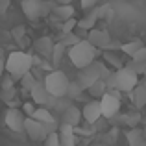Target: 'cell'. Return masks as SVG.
<instances>
[{
	"mask_svg": "<svg viewBox=\"0 0 146 146\" xmlns=\"http://www.w3.org/2000/svg\"><path fill=\"white\" fill-rule=\"evenodd\" d=\"M107 91H118V93H129L133 87L139 83V74H135L133 70H129L128 67H120L111 70L109 78L106 80Z\"/></svg>",
	"mask_w": 146,
	"mask_h": 146,
	"instance_id": "cell-1",
	"label": "cell"
},
{
	"mask_svg": "<svg viewBox=\"0 0 146 146\" xmlns=\"http://www.w3.org/2000/svg\"><path fill=\"white\" fill-rule=\"evenodd\" d=\"M32 65H33V57L26 52H11L6 59V72L9 74V78L13 82H19L22 76L26 74L28 70H32Z\"/></svg>",
	"mask_w": 146,
	"mask_h": 146,
	"instance_id": "cell-2",
	"label": "cell"
},
{
	"mask_svg": "<svg viewBox=\"0 0 146 146\" xmlns=\"http://www.w3.org/2000/svg\"><path fill=\"white\" fill-rule=\"evenodd\" d=\"M109 74H111L109 67H107L106 63H100V61L94 59L91 65L80 68L76 82L80 83V87H82L83 91H87L94 82H96V80H107V78H109Z\"/></svg>",
	"mask_w": 146,
	"mask_h": 146,
	"instance_id": "cell-3",
	"label": "cell"
},
{
	"mask_svg": "<svg viewBox=\"0 0 146 146\" xmlns=\"http://www.w3.org/2000/svg\"><path fill=\"white\" fill-rule=\"evenodd\" d=\"M96 54H98V50L87 39L85 41L80 39L76 44L68 46V59H70V63L74 65L76 68H83V67H87V65H91L96 59Z\"/></svg>",
	"mask_w": 146,
	"mask_h": 146,
	"instance_id": "cell-4",
	"label": "cell"
},
{
	"mask_svg": "<svg viewBox=\"0 0 146 146\" xmlns=\"http://www.w3.org/2000/svg\"><path fill=\"white\" fill-rule=\"evenodd\" d=\"M56 6H57L56 0L54 2H48V0H22L21 2L22 13L26 15L28 21H37V19L46 17Z\"/></svg>",
	"mask_w": 146,
	"mask_h": 146,
	"instance_id": "cell-5",
	"label": "cell"
},
{
	"mask_svg": "<svg viewBox=\"0 0 146 146\" xmlns=\"http://www.w3.org/2000/svg\"><path fill=\"white\" fill-rule=\"evenodd\" d=\"M43 82H44V87H46L50 96H54V98L67 96V87H68V82H70V80L67 78L65 72L54 70V72H50Z\"/></svg>",
	"mask_w": 146,
	"mask_h": 146,
	"instance_id": "cell-6",
	"label": "cell"
},
{
	"mask_svg": "<svg viewBox=\"0 0 146 146\" xmlns=\"http://www.w3.org/2000/svg\"><path fill=\"white\" fill-rule=\"evenodd\" d=\"M100 102V111H102V117L106 118H113L115 115L120 111V94L118 91H106L102 96L98 98Z\"/></svg>",
	"mask_w": 146,
	"mask_h": 146,
	"instance_id": "cell-7",
	"label": "cell"
},
{
	"mask_svg": "<svg viewBox=\"0 0 146 146\" xmlns=\"http://www.w3.org/2000/svg\"><path fill=\"white\" fill-rule=\"evenodd\" d=\"M24 133L30 137L32 141H44V137L48 135L46 129H44V124L39 120H35V118L32 117H26L24 118Z\"/></svg>",
	"mask_w": 146,
	"mask_h": 146,
	"instance_id": "cell-8",
	"label": "cell"
},
{
	"mask_svg": "<svg viewBox=\"0 0 146 146\" xmlns=\"http://www.w3.org/2000/svg\"><path fill=\"white\" fill-rule=\"evenodd\" d=\"M24 113H22L19 107H9V109L6 111V117H4V120H6V126L11 129V131H24Z\"/></svg>",
	"mask_w": 146,
	"mask_h": 146,
	"instance_id": "cell-9",
	"label": "cell"
},
{
	"mask_svg": "<svg viewBox=\"0 0 146 146\" xmlns=\"http://www.w3.org/2000/svg\"><path fill=\"white\" fill-rule=\"evenodd\" d=\"M87 41L93 44L96 50H107L111 43V37L106 30H100V28H93L89 30V35H87Z\"/></svg>",
	"mask_w": 146,
	"mask_h": 146,
	"instance_id": "cell-10",
	"label": "cell"
},
{
	"mask_svg": "<svg viewBox=\"0 0 146 146\" xmlns=\"http://www.w3.org/2000/svg\"><path fill=\"white\" fill-rule=\"evenodd\" d=\"M100 117H102V111H100V102L96 98H94L93 102L85 104V107L82 109V118L87 124H96Z\"/></svg>",
	"mask_w": 146,
	"mask_h": 146,
	"instance_id": "cell-11",
	"label": "cell"
},
{
	"mask_svg": "<svg viewBox=\"0 0 146 146\" xmlns=\"http://www.w3.org/2000/svg\"><path fill=\"white\" fill-rule=\"evenodd\" d=\"M30 96L35 104H39V106H46L48 100H50V94L46 91V87H44V82L43 80H37L35 83H33V87L30 89Z\"/></svg>",
	"mask_w": 146,
	"mask_h": 146,
	"instance_id": "cell-12",
	"label": "cell"
},
{
	"mask_svg": "<svg viewBox=\"0 0 146 146\" xmlns=\"http://www.w3.org/2000/svg\"><path fill=\"white\" fill-rule=\"evenodd\" d=\"M57 133H59V144L61 146H76V131L72 126L61 124Z\"/></svg>",
	"mask_w": 146,
	"mask_h": 146,
	"instance_id": "cell-13",
	"label": "cell"
},
{
	"mask_svg": "<svg viewBox=\"0 0 146 146\" xmlns=\"http://www.w3.org/2000/svg\"><path fill=\"white\" fill-rule=\"evenodd\" d=\"M80 122H82V111L76 106H68L63 113V124H68L72 128H78Z\"/></svg>",
	"mask_w": 146,
	"mask_h": 146,
	"instance_id": "cell-14",
	"label": "cell"
},
{
	"mask_svg": "<svg viewBox=\"0 0 146 146\" xmlns=\"http://www.w3.org/2000/svg\"><path fill=\"white\" fill-rule=\"evenodd\" d=\"M129 96H131L133 104H135L139 109L144 107L146 106V87H144V83H137V85L129 91Z\"/></svg>",
	"mask_w": 146,
	"mask_h": 146,
	"instance_id": "cell-15",
	"label": "cell"
},
{
	"mask_svg": "<svg viewBox=\"0 0 146 146\" xmlns=\"http://www.w3.org/2000/svg\"><path fill=\"white\" fill-rule=\"evenodd\" d=\"M52 13L56 15L57 19H59V21H67V19H70V17H74V6H72V4H57L56 7H54L52 9Z\"/></svg>",
	"mask_w": 146,
	"mask_h": 146,
	"instance_id": "cell-16",
	"label": "cell"
},
{
	"mask_svg": "<svg viewBox=\"0 0 146 146\" xmlns=\"http://www.w3.org/2000/svg\"><path fill=\"white\" fill-rule=\"evenodd\" d=\"M126 139H128V144L129 146H141L146 141V137H144L143 129H139L135 126V128H131L128 133H126Z\"/></svg>",
	"mask_w": 146,
	"mask_h": 146,
	"instance_id": "cell-17",
	"label": "cell"
},
{
	"mask_svg": "<svg viewBox=\"0 0 146 146\" xmlns=\"http://www.w3.org/2000/svg\"><path fill=\"white\" fill-rule=\"evenodd\" d=\"M32 118H35V120H39V122H43V124H52V122H56V118L52 117V113L46 109L44 106H41V107H37L35 111H33L32 115H30Z\"/></svg>",
	"mask_w": 146,
	"mask_h": 146,
	"instance_id": "cell-18",
	"label": "cell"
},
{
	"mask_svg": "<svg viewBox=\"0 0 146 146\" xmlns=\"http://www.w3.org/2000/svg\"><path fill=\"white\" fill-rule=\"evenodd\" d=\"M52 46H54V43H52L50 37H39V39L35 41V50L41 54V56H44V57H50Z\"/></svg>",
	"mask_w": 146,
	"mask_h": 146,
	"instance_id": "cell-19",
	"label": "cell"
},
{
	"mask_svg": "<svg viewBox=\"0 0 146 146\" xmlns=\"http://www.w3.org/2000/svg\"><path fill=\"white\" fill-rule=\"evenodd\" d=\"M96 21H98V9H94V11H91V13H87L85 17L82 19V21H78V28H82V30H93L94 28V24H96Z\"/></svg>",
	"mask_w": 146,
	"mask_h": 146,
	"instance_id": "cell-20",
	"label": "cell"
},
{
	"mask_svg": "<svg viewBox=\"0 0 146 146\" xmlns=\"http://www.w3.org/2000/svg\"><path fill=\"white\" fill-rule=\"evenodd\" d=\"M143 46H144V44H143V41L135 37V39L128 41V43H122V44H120V52H124L126 56H129V57H131L133 54L137 52V50H139V48H143Z\"/></svg>",
	"mask_w": 146,
	"mask_h": 146,
	"instance_id": "cell-21",
	"label": "cell"
},
{
	"mask_svg": "<svg viewBox=\"0 0 146 146\" xmlns=\"http://www.w3.org/2000/svg\"><path fill=\"white\" fill-rule=\"evenodd\" d=\"M87 91H89V94H91L93 98H96V100H98V98L107 91V83H106V80H96V82H94Z\"/></svg>",
	"mask_w": 146,
	"mask_h": 146,
	"instance_id": "cell-22",
	"label": "cell"
},
{
	"mask_svg": "<svg viewBox=\"0 0 146 146\" xmlns=\"http://www.w3.org/2000/svg\"><path fill=\"white\" fill-rule=\"evenodd\" d=\"M65 50H67V46H65L61 41H59V43H54V46H52V54H50V59H52V63H54V65H59V61L63 59Z\"/></svg>",
	"mask_w": 146,
	"mask_h": 146,
	"instance_id": "cell-23",
	"label": "cell"
},
{
	"mask_svg": "<svg viewBox=\"0 0 146 146\" xmlns=\"http://www.w3.org/2000/svg\"><path fill=\"white\" fill-rule=\"evenodd\" d=\"M102 57L106 59V63H109L113 68H120V67H124V65H122V61H120V57H117L113 52H111V50H104V56H102Z\"/></svg>",
	"mask_w": 146,
	"mask_h": 146,
	"instance_id": "cell-24",
	"label": "cell"
},
{
	"mask_svg": "<svg viewBox=\"0 0 146 146\" xmlns=\"http://www.w3.org/2000/svg\"><path fill=\"white\" fill-rule=\"evenodd\" d=\"M83 93V89L80 87V83L76 82V80H72V82H68V87H67V96L70 98H80Z\"/></svg>",
	"mask_w": 146,
	"mask_h": 146,
	"instance_id": "cell-25",
	"label": "cell"
},
{
	"mask_svg": "<svg viewBox=\"0 0 146 146\" xmlns=\"http://www.w3.org/2000/svg\"><path fill=\"white\" fill-rule=\"evenodd\" d=\"M19 82L22 83V87H24V91H26V93H30V89H32V87H33V83L37 82V78L32 74V70H28V72H26V74L22 76L21 80H19Z\"/></svg>",
	"mask_w": 146,
	"mask_h": 146,
	"instance_id": "cell-26",
	"label": "cell"
},
{
	"mask_svg": "<svg viewBox=\"0 0 146 146\" xmlns=\"http://www.w3.org/2000/svg\"><path fill=\"white\" fill-rule=\"evenodd\" d=\"M126 67H128L129 70H133L135 74H146V63L144 61H133L131 59Z\"/></svg>",
	"mask_w": 146,
	"mask_h": 146,
	"instance_id": "cell-27",
	"label": "cell"
},
{
	"mask_svg": "<svg viewBox=\"0 0 146 146\" xmlns=\"http://www.w3.org/2000/svg\"><path fill=\"white\" fill-rule=\"evenodd\" d=\"M43 144L44 146H61L59 144V133H57V131H50L48 135L44 137Z\"/></svg>",
	"mask_w": 146,
	"mask_h": 146,
	"instance_id": "cell-28",
	"label": "cell"
},
{
	"mask_svg": "<svg viewBox=\"0 0 146 146\" xmlns=\"http://www.w3.org/2000/svg\"><path fill=\"white\" fill-rule=\"evenodd\" d=\"M78 41H80V37L78 35H76V33H65V35H63V39H61V43H63L65 44V46H72V44H76V43H78Z\"/></svg>",
	"mask_w": 146,
	"mask_h": 146,
	"instance_id": "cell-29",
	"label": "cell"
},
{
	"mask_svg": "<svg viewBox=\"0 0 146 146\" xmlns=\"http://www.w3.org/2000/svg\"><path fill=\"white\" fill-rule=\"evenodd\" d=\"M139 120H141V115L139 113H129V115H126V124H128L129 128H135V126L139 124Z\"/></svg>",
	"mask_w": 146,
	"mask_h": 146,
	"instance_id": "cell-30",
	"label": "cell"
},
{
	"mask_svg": "<svg viewBox=\"0 0 146 146\" xmlns=\"http://www.w3.org/2000/svg\"><path fill=\"white\" fill-rule=\"evenodd\" d=\"M76 24H78V21H76L74 17L67 19V21H65V26H63V33H70L72 30L76 28Z\"/></svg>",
	"mask_w": 146,
	"mask_h": 146,
	"instance_id": "cell-31",
	"label": "cell"
},
{
	"mask_svg": "<svg viewBox=\"0 0 146 146\" xmlns=\"http://www.w3.org/2000/svg\"><path fill=\"white\" fill-rule=\"evenodd\" d=\"M131 59H133V61H144V63H146V46H143V48L137 50V52L131 56Z\"/></svg>",
	"mask_w": 146,
	"mask_h": 146,
	"instance_id": "cell-32",
	"label": "cell"
},
{
	"mask_svg": "<svg viewBox=\"0 0 146 146\" xmlns=\"http://www.w3.org/2000/svg\"><path fill=\"white\" fill-rule=\"evenodd\" d=\"M80 4H82V9L89 11V9H93V7L98 4V0H80Z\"/></svg>",
	"mask_w": 146,
	"mask_h": 146,
	"instance_id": "cell-33",
	"label": "cell"
},
{
	"mask_svg": "<svg viewBox=\"0 0 146 146\" xmlns=\"http://www.w3.org/2000/svg\"><path fill=\"white\" fill-rule=\"evenodd\" d=\"M33 111H35V107L32 106V102H24V104H22V113H24V115H28V117H30Z\"/></svg>",
	"mask_w": 146,
	"mask_h": 146,
	"instance_id": "cell-34",
	"label": "cell"
},
{
	"mask_svg": "<svg viewBox=\"0 0 146 146\" xmlns=\"http://www.w3.org/2000/svg\"><path fill=\"white\" fill-rule=\"evenodd\" d=\"M9 4H11V0H0V13H6Z\"/></svg>",
	"mask_w": 146,
	"mask_h": 146,
	"instance_id": "cell-35",
	"label": "cell"
},
{
	"mask_svg": "<svg viewBox=\"0 0 146 146\" xmlns=\"http://www.w3.org/2000/svg\"><path fill=\"white\" fill-rule=\"evenodd\" d=\"M4 70H6V61L0 57V76H2V72H4Z\"/></svg>",
	"mask_w": 146,
	"mask_h": 146,
	"instance_id": "cell-36",
	"label": "cell"
},
{
	"mask_svg": "<svg viewBox=\"0 0 146 146\" xmlns=\"http://www.w3.org/2000/svg\"><path fill=\"white\" fill-rule=\"evenodd\" d=\"M56 4H72V0H56Z\"/></svg>",
	"mask_w": 146,
	"mask_h": 146,
	"instance_id": "cell-37",
	"label": "cell"
},
{
	"mask_svg": "<svg viewBox=\"0 0 146 146\" xmlns=\"http://www.w3.org/2000/svg\"><path fill=\"white\" fill-rule=\"evenodd\" d=\"M141 146H146V141H144V143H143V144H141Z\"/></svg>",
	"mask_w": 146,
	"mask_h": 146,
	"instance_id": "cell-38",
	"label": "cell"
},
{
	"mask_svg": "<svg viewBox=\"0 0 146 146\" xmlns=\"http://www.w3.org/2000/svg\"><path fill=\"white\" fill-rule=\"evenodd\" d=\"M144 87H146V80H144Z\"/></svg>",
	"mask_w": 146,
	"mask_h": 146,
	"instance_id": "cell-39",
	"label": "cell"
}]
</instances>
